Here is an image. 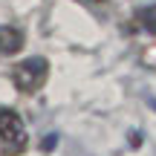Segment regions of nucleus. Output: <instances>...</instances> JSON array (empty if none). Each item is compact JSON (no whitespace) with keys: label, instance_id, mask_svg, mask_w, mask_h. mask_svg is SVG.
Instances as JSON below:
<instances>
[{"label":"nucleus","instance_id":"1","mask_svg":"<svg viewBox=\"0 0 156 156\" xmlns=\"http://www.w3.org/2000/svg\"><path fill=\"white\" fill-rule=\"evenodd\" d=\"M49 78V61L41 55H32L26 61H20L12 69V84H15L20 93H38L41 87Z\"/></svg>","mask_w":156,"mask_h":156},{"label":"nucleus","instance_id":"2","mask_svg":"<svg viewBox=\"0 0 156 156\" xmlns=\"http://www.w3.org/2000/svg\"><path fill=\"white\" fill-rule=\"evenodd\" d=\"M26 124L15 110H0V145L6 147V156H17L26 151Z\"/></svg>","mask_w":156,"mask_h":156},{"label":"nucleus","instance_id":"3","mask_svg":"<svg viewBox=\"0 0 156 156\" xmlns=\"http://www.w3.org/2000/svg\"><path fill=\"white\" fill-rule=\"evenodd\" d=\"M23 49V32L15 26H0V55H15Z\"/></svg>","mask_w":156,"mask_h":156},{"label":"nucleus","instance_id":"4","mask_svg":"<svg viewBox=\"0 0 156 156\" xmlns=\"http://www.w3.org/2000/svg\"><path fill=\"white\" fill-rule=\"evenodd\" d=\"M136 23H139L145 32L156 35V3H153V6H145V9L136 12Z\"/></svg>","mask_w":156,"mask_h":156},{"label":"nucleus","instance_id":"5","mask_svg":"<svg viewBox=\"0 0 156 156\" xmlns=\"http://www.w3.org/2000/svg\"><path fill=\"white\" fill-rule=\"evenodd\" d=\"M90 3H101V0H90Z\"/></svg>","mask_w":156,"mask_h":156},{"label":"nucleus","instance_id":"6","mask_svg":"<svg viewBox=\"0 0 156 156\" xmlns=\"http://www.w3.org/2000/svg\"><path fill=\"white\" fill-rule=\"evenodd\" d=\"M151 107H156V101H151Z\"/></svg>","mask_w":156,"mask_h":156}]
</instances>
